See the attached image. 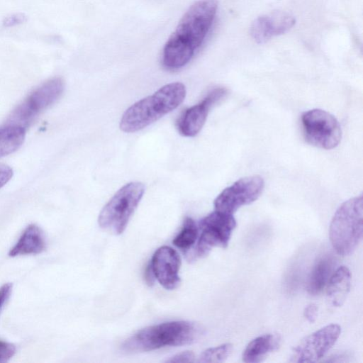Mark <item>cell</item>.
Wrapping results in <instances>:
<instances>
[{
  "label": "cell",
  "instance_id": "24",
  "mask_svg": "<svg viewBox=\"0 0 363 363\" xmlns=\"http://www.w3.org/2000/svg\"><path fill=\"white\" fill-rule=\"evenodd\" d=\"M194 359V354L191 351H184L173 355L169 359H167L166 362H192L195 361Z\"/></svg>",
  "mask_w": 363,
  "mask_h": 363
},
{
  "label": "cell",
  "instance_id": "13",
  "mask_svg": "<svg viewBox=\"0 0 363 363\" xmlns=\"http://www.w3.org/2000/svg\"><path fill=\"white\" fill-rule=\"evenodd\" d=\"M296 23L291 13L277 11L257 17L252 23L250 33L257 43H263L274 37L288 32Z\"/></svg>",
  "mask_w": 363,
  "mask_h": 363
},
{
  "label": "cell",
  "instance_id": "4",
  "mask_svg": "<svg viewBox=\"0 0 363 363\" xmlns=\"http://www.w3.org/2000/svg\"><path fill=\"white\" fill-rule=\"evenodd\" d=\"M363 234L362 196L345 201L335 213L329 228V238L335 252L351 255L360 243Z\"/></svg>",
  "mask_w": 363,
  "mask_h": 363
},
{
  "label": "cell",
  "instance_id": "2",
  "mask_svg": "<svg viewBox=\"0 0 363 363\" xmlns=\"http://www.w3.org/2000/svg\"><path fill=\"white\" fill-rule=\"evenodd\" d=\"M186 94V87L181 82L163 86L126 109L120 121V129L125 133L143 129L176 109L184 101Z\"/></svg>",
  "mask_w": 363,
  "mask_h": 363
},
{
  "label": "cell",
  "instance_id": "26",
  "mask_svg": "<svg viewBox=\"0 0 363 363\" xmlns=\"http://www.w3.org/2000/svg\"><path fill=\"white\" fill-rule=\"evenodd\" d=\"M12 283H6L0 288V312L12 292Z\"/></svg>",
  "mask_w": 363,
  "mask_h": 363
},
{
  "label": "cell",
  "instance_id": "1",
  "mask_svg": "<svg viewBox=\"0 0 363 363\" xmlns=\"http://www.w3.org/2000/svg\"><path fill=\"white\" fill-rule=\"evenodd\" d=\"M218 6L217 0H198L189 6L164 44V67L177 69L191 60L210 30Z\"/></svg>",
  "mask_w": 363,
  "mask_h": 363
},
{
  "label": "cell",
  "instance_id": "19",
  "mask_svg": "<svg viewBox=\"0 0 363 363\" xmlns=\"http://www.w3.org/2000/svg\"><path fill=\"white\" fill-rule=\"evenodd\" d=\"M199 236V227L191 218H186L182 228L174 238L172 242L179 249L189 250L196 242Z\"/></svg>",
  "mask_w": 363,
  "mask_h": 363
},
{
  "label": "cell",
  "instance_id": "16",
  "mask_svg": "<svg viewBox=\"0 0 363 363\" xmlns=\"http://www.w3.org/2000/svg\"><path fill=\"white\" fill-rule=\"evenodd\" d=\"M335 266V259L330 254H325L315 261L306 284V290L310 295L316 296L323 291L334 272Z\"/></svg>",
  "mask_w": 363,
  "mask_h": 363
},
{
  "label": "cell",
  "instance_id": "14",
  "mask_svg": "<svg viewBox=\"0 0 363 363\" xmlns=\"http://www.w3.org/2000/svg\"><path fill=\"white\" fill-rule=\"evenodd\" d=\"M47 242L44 232L36 224H30L22 233L16 244L9 252L11 257L38 255L44 252Z\"/></svg>",
  "mask_w": 363,
  "mask_h": 363
},
{
  "label": "cell",
  "instance_id": "10",
  "mask_svg": "<svg viewBox=\"0 0 363 363\" xmlns=\"http://www.w3.org/2000/svg\"><path fill=\"white\" fill-rule=\"evenodd\" d=\"M341 333L337 324L327 325L302 339L293 349L290 362L311 363L319 361L335 344Z\"/></svg>",
  "mask_w": 363,
  "mask_h": 363
},
{
  "label": "cell",
  "instance_id": "22",
  "mask_svg": "<svg viewBox=\"0 0 363 363\" xmlns=\"http://www.w3.org/2000/svg\"><path fill=\"white\" fill-rule=\"evenodd\" d=\"M13 344L0 340V363L8 362L16 353Z\"/></svg>",
  "mask_w": 363,
  "mask_h": 363
},
{
  "label": "cell",
  "instance_id": "15",
  "mask_svg": "<svg viewBox=\"0 0 363 363\" xmlns=\"http://www.w3.org/2000/svg\"><path fill=\"white\" fill-rule=\"evenodd\" d=\"M281 344L278 334L267 333L256 337L245 348L242 358L246 363H257L263 361L267 356L277 350Z\"/></svg>",
  "mask_w": 363,
  "mask_h": 363
},
{
  "label": "cell",
  "instance_id": "27",
  "mask_svg": "<svg viewBox=\"0 0 363 363\" xmlns=\"http://www.w3.org/2000/svg\"><path fill=\"white\" fill-rule=\"evenodd\" d=\"M318 308L315 303L307 305L303 311L305 318L310 323H314L318 317Z\"/></svg>",
  "mask_w": 363,
  "mask_h": 363
},
{
  "label": "cell",
  "instance_id": "21",
  "mask_svg": "<svg viewBox=\"0 0 363 363\" xmlns=\"http://www.w3.org/2000/svg\"><path fill=\"white\" fill-rule=\"evenodd\" d=\"M300 279L299 267L292 266L286 277V286L289 291H294L298 285Z\"/></svg>",
  "mask_w": 363,
  "mask_h": 363
},
{
  "label": "cell",
  "instance_id": "7",
  "mask_svg": "<svg viewBox=\"0 0 363 363\" xmlns=\"http://www.w3.org/2000/svg\"><path fill=\"white\" fill-rule=\"evenodd\" d=\"M306 140L311 145L325 150L335 148L341 140V128L337 120L321 109H312L301 116Z\"/></svg>",
  "mask_w": 363,
  "mask_h": 363
},
{
  "label": "cell",
  "instance_id": "6",
  "mask_svg": "<svg viewBox=\"0 0 363 363\" xmlns=\"http://www.w3.org/2000/svg\"><path fill=\"white\" fill-rule=\"evenodd\" d=\"M64 89V80L60 77L45 81L28 94L3 124L21 127L27 130L44 111L60 99Z\"/></svg>",
  "mask_w": 363,
  "mask_h": 363
},
{
  "label": "cell",
  "instance_id": "23",
  "mask_svg": "<svg viewBox=\"0 0 363 363\" xmlns=\"http://www.w3.org/2000/svg\"><path fill=\"white\" fill-rule=\"evenodd\" d=\"M27 16L23 13H13L5 17L2 21V26L5 28L16 26L25 23Z\"/></svg>",
  "mask_w": 363,
  "mask_h": 363
},
{
  "label": "cell",
  "instance_id": "8",
  "mask_svg": "<svg viewBox=\"0 0 363 363\" xmlns=\"http://www.w3.org/2000/svg\"><path fill=\"white\" fill-rule=\"evenodd\" d=\"M235 226L233 215L214 211L204 217L199 224L201 233L195 247L194 257H204L216 247H226Z\"/></svg>",
  "mask_w": 363,
  "mask_h": 363
},
{
  "label": "cell",
  "instance_id": "28",
  "mask_svg": "<svg viewBox=\"0 0 363 363\" xmlns=\"http://www.w3.org/2000/svg\"><path fill=\"white\" fill-rule=\"evenodd\" d=\"M155 277L153 273V271L151 268V266L149 263V264L147 266L145 271V280L147 285L152 286L155 283Z\"/></svg>",
  "mask_w": 363,
  "mask_h": 363
},
{
  "label": "cell",
  "instance_id": "11",
  "mask_svg": "<svg viewBox=\"0 0 363 363\" xmlns=\"http://www.w3.org/2000/svg\"><path fill=\"white\" fill-rule=\"evenodd\" d=\"M226 93L227 90L224 88L213 89L199 104L185 110L177 121L179 133L185 137L196 135L203 126L210 109Z\"/></svg>",
  "mask_w": 363,
  "mask_h": 363
},
{
  "label": "cell",
  "instance_id": "3",
  "mask_svg": "<svg viewBox=\"0 0 363 363\" xmlns=\"http://www.w3.org/2000/svg\"><path fill=\"white\" fill-rule=\"evenodd\" d=\"M202 334V328L196 323L166 322L138 330L122 343L121 350L127 353H136L186 345L196 341Z\"/></svg>",
  "mask_w": 363,
  "mask_h": 363
},
{
  "label": "cell",
  "instance_id": "20",
  "mask_svg": "<svg viewBox=\"0 0 363 363\" xmlns=\"http://www.w3.org/2000/svg\"><path fill=\"white\" fill-rule=\"evenodd\" d=\"M233 345L224 343L220 345L211 347L203 351L198 359L199 362L220 363L225 362L231 354Z\"/></svg>",
  "mask_w": 363,
  "mask_h": 363
},
{
  "label": "cell",
  "instance_id": "17",
  "mask_svg": "<svg viewBox=\"0 0 363 363\" xmlns=\"http://www.w3.org/2000/svg\"><path fill=\"white\" fill-rule=\"evenodd\" d=\"M351 273L345 266L338 267L327 284L326 296L330 305L341 306L345 301L351 286Z\"/></svg>",
  "mask_w": 363,
  "mask_h": 363
},
{
  "label": "cell",
  "instance_id": "9",
  "mask_svg": "<svg viewBox=\"0 0 363 363\" xmlns=\"http://www.w3.org/2000/svg\"><path fill=\"white\" fill-rule=\"evenodd\" d=\"M264 180L259 175L241 178L225 188L215 199L214 208L233 215L242 206L256 201L264 189Z\"/></svg>",
  "mask_w": 363,
  "mask_h": 363
},
{
  "label": "cell",
  "instance_id": "18",
  "mask_svg": "<svg viewBox=\"0 0 363 363\" xmlns=\"http://www.w3.org/2000/svg\"><path fill=\"white\" fill-rule=\"evenodd\" d=\"M26 133L21 127L2 124L0 126V158L19 149L24 142Z\"/></svg>",
  "mask_w": 363,
  "mask_h": 363
},
{
  "label": "cell",
  "instance_id": "12",
  "mask_svg": "<svg viewBox=\"0 0 363 363\" xmlns=\"http://www.w3.org/2000/svg\"><path fill=\"white\" fill-rule=\"evenodd\" d=\"M150 264L155 279L165 289L173 290L179 286L181 259L175 250L169 246L159 247L153 254Z\"/></svg>",
  "mask_w": 363,
  "mask_h": 363
},
{
  "label": "cell",
  "instance_id": "5",
  "mask_svg": "<svg viewBox=\"0 0 363 363\" xmlns=\"http://www.w3.org/2000/svg\"><path fill=\"white\" fill-rule=\"evenodd\" d=\"M145 189L143 183L132 182L118 190L99 215L100 228L116 235L123 233L143 198Z\"/></svg>",
  "mask_w": 363,
  "mask_h": 363
},
{
  "label": "cell",
  "instance_id": "25",
  "mask_svg": "<svg viewBox=\"0 0 363 363\" xmlns=\"http://www.w3.org/2000/svg\"><path fill=\"white\" fill-rule=\"evenodd\" d=\"M12 168L3 163H0V189L3 187L13 177Z\"/></svg>",
  "mask_w": 363,
  "mask_h": 363
}]
</instances>
